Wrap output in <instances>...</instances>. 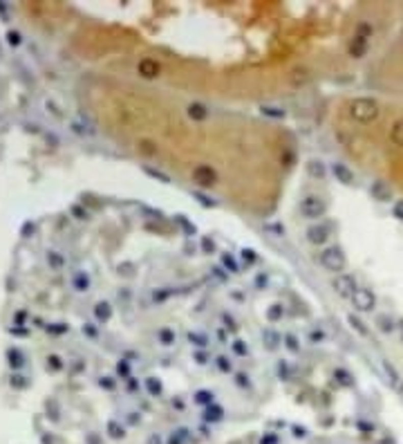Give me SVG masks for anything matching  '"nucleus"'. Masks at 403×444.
Returning a JSON list of instances; mask_svg holds the SVG:
<instances>
[{
    "instance_id": "43",
    "label": "nucleus",
    "mask_w": 403,
    "mask_h": 444,
    "mask_svg": "<svg viewBox=\"0 0 403 444\" xmlns=\"http://www.w3.org/2000/svg\"><path fill=\"white\" fill-rule=\"evenodd\" d=\"M392 213H394V218H396V220H401V222H403V200L394 202V206H392Z\"/></svg>"
},
{
    "instance_id": "45",
    "label": "nucleus",
    "mask_w": 403,
    "mask_h": 444,
    "mask_svg": "<svg viewBox=\"0 0 403 444\" xmlns=\"http://www.w3.org/2000/svg\"><path fill=\"white\" fill-rule=\"evenodd\" d=\"M177 220H179V224H181V227L186 229V233H189V236H193V233H195V227H193V224H191L189 220H186V218H177Z\"/></svg>"
},
{
    "instance_id": "14",
    "label": "nucleus",
    "mask_w": 403,
    "mask_h": 444,
    "mask_svg": "<svg viewBox=\"0 0 403 444\" xmlns=\"http://www.w3.org/2000/svg\"><path fill=\"white\" fill-rule=\"evenodd\" d=\"M139 72H141V74H144L146 79H150V76H155L157 72H159V65H157V61L146 59V61H141V63H139Z\"/></svg>"
},
{
    "instance_id": "60",
    "label": "nucleus",
    "mask_w": 403,
    "mask_h": 444,
    "mask_svg": "<svg viewBox=\"0 0 403 444\" xmlns=\"http://www.w3.org/2000/svg\"><path fill=\"white\" fill-rule=\"evenodd\" d=\"M173 406H177V408H184V404H181V400H173Z\"/></svg>"
},
{
    "instance_id": "11",
    "label": "nucleus",
    "mask_w": 403,
    "mask_h": 444,
    "mask_svg": "<svg viewBox=\"0 0 403 444\" xmlns=\"http://www.w3.org/2000/svg\"><path fill=\"white\" fill-rule=\"evenodd\" d=\"M396 325H399V321H396L394 317H390V314H379V317H377V328L381 330V332H385V334L394 332Z\"/></svg>"
},
{
    "instance_id": "17",
    "label": "nucleus",
    "mask_w": 403,
    "mask_h": 444,
    "mask_svg": "<svg viewBox=\"0 0 403 444\" xmlns=\"http://www.w3.org/2000/svg\"><path fill=\"white\" fill-rule=\"evenodd\" d=\"M282 317H285V307H282L280 303H276V305H271L269 310H266V319H269L271 323L282 321Z\"/></svg>"
},
{
    "instance_id": "34",
    "label": "nucleus",
    "mask_w": 403,
    "mask_h": 444,
    "mask_svg": "<svg viewBox=\"0 0 403 444\" xmlns=\"http://www.w3.org/2000/svg\"><path fill=\"white\" fill-rule=\"evenodd\" d=\"M222 323H224L226 330H231V332H235L237 330V323H235V319L231 317V314H222Z\"/></svg>"
},
{
    "instance_id": "35",
    "label": "nucleus",
    "mask_w": 403,
    "mask_h": 444,
    "mask_svg": "<svg viewBox=\"0 0 403 444\" xmlns=\"http://www.w3.org/2000/svg\"><path fill=\"white\" fill-rule=\"evenodd\" d=\"M220 417H222V408L215 406V404H211V406H208V411H206V420H220Z\"/></svg>"
},
{
    "instance_id": "18",
    "label": "nucleus",
    "mask_w": 403,
    "mask_h": 444,
    "mask_svg": "<svg viewBox=\"0 0 403 444\" xmlns=\"http://www.w3.org/2000/svg\"><path fill=\"white\" fill-rule=\"evenodd\" d=\"M365 47H367V38L365 36H356L354 43L350 45V52L354 54V56H363V54H365Z\"/></svg>"
},
{
    "instance_id": "38",
    "label": "nucleus",
    "mask_w": 403,
    "mask_h": 444,
    "mask_svg": "<svg viewBox=\"0 0 403 444\" xmlns=\"http://www.w3.org/2000/svg\"><path fill=\"white\" fill-rule=\"evenodd\" d=\"M235 384L240 386V388H249V386H251V381H249V375L237 373V375H235Z\"/></svg>"
},
{
    "instance_id": "56",
    "label": "nucleus",
    "mask_w": 403,
    "mask_h": 444,
    "mask_svg": "<svg viewBox=\"0 0 403 444\" xmlns=\"http://www.w3.org/2000/svg\"><path fill=\"white\" fill-rule=\"evenodd\" d=\"M218 339H220V341H222V344H226V341H229V339H226V332H224V330H222V328H220V330H218Z\"/></svg>"
},
{
    "instance_id": "30",
    "label": "nucleus",
    "mask_w": 403,
    "mask_h": 444,
    "mask_svg": "<svg viewBox=\"0 0 403 444\" xmlns=\"http://www.w3.org/2000/svg\"><path fill=\"white\" fill-rule=\"evenodd\" d=\"M264 231L274 233V236H285V227L282 224H276V222H266L264 224Z\"/></svg>"
},
{
    "instance_id": "52",
    "label": "nucleus",
    "mask_w": 403,
    "mask_h": 444,
    "mask_svg": "<svg viewBox=\"0 0 403 444\" xmlns=\"http://www.w3.org/2000/svg\"><path fill=\"white\" fill-rule=\"evenodd\" d=\"M195 198H197V200H200V202H202V204H204V206H213V200H208V198H204V195H202V193H195Z\"/></svg>"
},
{
    "instance_id": "6",
    "label": "nucleus",
    "mask_w": 403,
    "mask_h": 444,
    "mask_svg": "<svg viewBox=\"0 0 403 444\" xmlns=\"http://www.w3.org/2000/svg\"><path fill=\"white\" fill-rule=\"evenodd\" d=\"M193 179L197 184H202V187H211V184H215V171L206 164H200L193 168Z\"/></svg>"
},
{
    "instance_id": "42",
    "label": "nucleus",
    "mask_w": 403,
    "mask_h": 444,
    "mask_svg": "<svg viewBox=\"0 0 403 444\" xmlns=\"http://www.w3.org/2000/svg\"><path fill=\"white\" fill-rule=\"evenodd\" d=\"M262 112H264L266 117H285V110H280V108H271V106L262 108Z\"/></svg>"
},
{
    "instance_id": "57",
    "label": "nucleus",
    "mask_w": 403,
    "mask_h": 444,
    "mask_svg": "<svg viewBox=\"0 0 403 444\" xmlns=\"http://www.w3.org/2000/svg\"><path fill=\"white\" fill-rule=\"evenodd\" d=\"M83 330H85V332H88L90 336H94V334H96V330L92 328V325H85V328H83Z\"/></svg>"
},
{
    "instance_id": "29",
    "label": "nucleus",
    "mask_w": 403,
    "mask_h": 444,
    "mask_svg": "<svg viewBox=\"0 0 403 444\" xmlns=\"http://www.w3.org/2000/svg\"><path fill=\"white\" fill-rule=\"evenodd\" d=\"M74 285H76V290H88L90 288V276H88V274H76V276H74Z\"/></svg>"
},
{
    "instance_id": "3",
    "label": "nucleus",
    "mask_w": 403,
    "mask_h": 444,
    "mask_svg": "<svg viewBox=\"0 0 403 444\" xmlns=\"http://www.w3.org/2000/svg\"><path fill=\"white\" fill-rule=\"evenodd\" d=\"M325 211H327V206L318 195H307V198H303V202H300V213H303L305 218H309V220L323 218Z\"/></svg>"
},
{
    "instance_id": "5",
    "label": "nucleus",
    "mask_w": 403,
    "mask_h": 444,
    "mask_svg": "<svg viewBox=\"0 0 403 444\" xmlns=\"http://www.w3.org/2000/svg\"><path fill=\"white\" fill-rule=\"evenodd\" d=\"M332 288H334V292H336L338 296H343V299H352V296H354V292L359 290V288H356V278L352 276V274H338V276H334Z\"/></svg>"
},
{
    "instance_id": "51",
    "label": "nucleus",
    "mask_w": 403,
    "mask_h": 444,
    "mask_svg": "<svg viewBox=\"0 0 403 444\" xmlns=\"http://www.w3.org/2000/svg\"><path fill=\"white\" fill-rule=\"evenodd\" d=\"M7 38H9V43H11V45H18V43H20V34H18V32H9V36H7Z\"/></svg>"
},
{
    "instance_id": "24",
    "label": "nucleus",
    "mask_w": 403,
    "mask_h": 444,
    "mask_svg": "<svg viewBox=\"0 0 403 444\" xmlns=\"http://www.w3.org/2000/svg\"><path fill=\"white\" fill-rule=\"evenodd\" d=\"M231 350H233L237 357H247V355H249V346L244 344L242 339H235L233 344H231Z\"/></svg>"
},
{
    "instance_id": "41",
    "label": "nucleus",
    "mask_w": 403,
    "mask_h": 444,
    "mask_svg": "<svg viewBox=\"0 0 403 444\" xmlns=\"http://www.w3.org/2000/svg\"><path fill=\"white\" fill-rule=\"evenodd\" d=\"M323 339H325V332H323V330H311V332H309V341H311V344H320Z\"/></svg>"
},
{
    "instance_id": "16",
    "label": "nucleus",
    "mask_w": 403,
    "mask_h": 444,
    "mask_svg": "<svg viewBox=\"0 0 403 444\" xmlns=\"http://www.w3.org/2000/svg\"><path fill=\"white\" fill-rule=\"evenodd\" d=\"M189 117H191V119L202 121V119H206V117H208V110L204 108L202 103H191L189 106Z\"/></svg>"
},
{
    "instance_id": "22",
    "label": "nucleus",
    "mask_w": 403,
    "mask_h": 444,
    "mask_svg": "<svg viewBox=\"0 0 403 444\" xmlns=\"http://www.w3.org/2000/svg\"><path fill=\"white\" fill-rule=\"evenodd\" d=\"M347 323H350L352 328H354V330H356V332H359L361 336H367V328H365V323H363L359 317H354V314H350V317H347Z\"/></svg>"
},
{
    "instance_id": "46",
    "label": "nucleus",
    "mask_w": 403,
    "mask_h": 444,
    "mask_svg": "<svg viewBox=\"0 0 403 444\" xmlns=\"http://www.w3.org/2000/svg\"><path fill=\"white\" fill-rule=\"evenodd\" d=\"M146 173H148V175H152V177H157V179H162V182H170V177H168V175H164V173H159V171L146 168Z\"/></svg>"
},
{
    "instance_id": "12",
    "label": "nucleus",
    "mask_w": 403,
    "mask_h": 444,
    "mask_svg": "<svg viewBox=\"0 0 403 444\" xmlns=\"http://www.w3.org/2000/svg\"><path fill=\"white\" fill-rule=\"evenodd\" d=\"M262 341L266 344V348H269V350H276V348L282 344V334L276 332L274 328H264V330H262Z\"/></svg>"
},
{
    "instance_id": "1",
    "label": "nucleus",
    "mask_w": 403,
    "mask_h": 444,
    "mask_svg": "<svg viewBox=\"0 0 403 444\" xmlns=\"http://www.w3.org/2000/svg\"><path fill=\"white\" fill-rule=\"evenodd\" d=\"M381 110H379V103L374 99L367 97H359L354 101H350V117L359 123H372L379 119Z\"/></svg>"
},
{
    "instance_id": "20",
    "label": "nucleus",
    "mask_w": 403,
    "mask_h": 444,
    "mask_svg": "<svg viewBox=\"0 0 403 444\" xmlns=\"http://www.w3.org/2000/svg\"><path fill=\"white\" fill-rule=\"evenodd\" d=\"M334 379H338L340 386H352V384H354V377H352L345 368H336V370H334Z\"/></svg>"
},
{
    "instance_id": "4",
    "label": "nucleus",
    "mask_w": 403,
    "mask_h": 444,
    "mask_svg": "<svg viewBox=\"0 0 403 444\" xmlns=\"http://www.w3.org/2000/svg\"><path fill=\"white\" fill-rule=\"evenodd\" d=\"M352 305H354V310H359V312H372L374 307H377V296H374L372 290L359 288L354 292V296H352Z\"/></svg>"
},
{
    "instance_id": "47",
    "label": "nucleus",
    "mask_w": 403,
    "mask_h": 444,
    "mask_svg": "<svg viewBox=\"0 0 403 444\" xmlns=\"http://www.w3.org/2000/svg\"><path fill=\"white\" fill-rule=\"evenodd\" d=\"M9 363H11V366H20V363H22V359H20V355L16 350L9 352Z\"/></svg>"
},
{
    "instance_id": "15",
    "label": "nucleus",
    "mask_w": 403,
    "mask_h": 444,
    "mask_svg": "<svg viewBox=\"0 0 403 444\" xmlns=\"http://www.w3.org/2000/svg\"><path fill=\"white\" fill-rule=\"evenodd\" d=\"M94 317L99 319L101 323L110 321V317H112V307H110V303H96V307H94Z\"/></svg>"
},
{
    "instance_id": "36",
    "label": "nucleus",
    "mask_w": 403,
    "mask_h": 444,
    "mask_svg": "<svg viewBox=\"0 0 403 444\" xmlns=\"http://www.w3.org/2000/svg\"><path fill=\"white\" fill-rule=\"evenodd\" d=\"M309 173H311V175L323 177V175H325V166H323L320 162H311V164H309Z\"/></svg>"
},
{
    "instance_id": "19",
    "label": "nucleus",
    "mask_w": 403,
    "mask_h": 444,
    "mask_svg": "<svg viewBox=\"0 0 403 444\" xmlns=\"http://www.w3.org/2000/svg\"><path fill=\"white\" fill-rule=\"evenodd\" d=\"M215 366H218V370H220V373H224V375L233 373V361H231V359L226 357V355L215 357Z\"/></svg>"
},
{
    "instance_id": "23",
    "label": "nucleus",
    "mask_w": 403,
    "mask_h": 444,
    "mask_svg": "<svg viewBox=\"0 0 403 444\" xmlns=\"http://www.w3.org/2000/svg\"><path fill=\"white\" fill-rule=\"evenodd\" d=\"M157 339H159L164 346H173L175 344V332L170 328H162L159 332H157Z\"/></svg>"
},
{
    "instance_id": "26",
    "label": "nucleus",
    "mask_w": 403,
    "mask_h": 444,
    "mask_svg": "<svg viewBox=\"0 0 403 444\" xmlns=\"http://www.w3.org/2000/svg\"><path fill=\"white\" fill-rule=\"evenodd\" d=\"M213 397H215V395H213L211 390H200V393L195 395V402H197V404H208V406H211V404H213Z\"/></svg>"
},
{
    "instance_id": "37",
    "label": "nucleus",
    "mask_w": 403,
    "mask_h": 444,
    "mask_svg": "<svg viewBox=\"0 0 403 444\" xmlns=\"http://www.w3.org/2000/svg\"><path fill=\"white\" fill-rule=\"evenodd\" d=\"M266 285H269V276H266L264 272H260L258 276H255V288H258V290H264Z\"/></svg>"
},
{
    "instance_id": "58",
    "label": "nucleus",
    "mask_w": 403,
    "mask_h": 444,
    "mask_svg": "<svg viewBox=\"0 0 403 444\" xmlns=\"http://www.w3.org/2000/svg\"><path fill=\"white\" fill-rule=\"evenodd\" d=\"M396 330H399V336H401V341H403V319L399 321V325H396Z\"/></svg>"
},
{
    "instance_id": "13",
    "label": "nucleus",
    "mask_w": 403,
    "mask_h": 444,
    "mask_svg": "<svg viewBox=\"0 0 403 444\" xmlns=\"http://www.w3.org/2000/svg\"><path fill=\"white\" fill-rule=\"evenodd\" d=\"M390 139H392L394 146L403 148V119H396L392 123V128H390Z\"/></svg>"
},
{
    "instance_id": "50",
    "label": "nucleus",
    "mask_w": 403,
    "mask_h": 444,
    "mask_svg": "<svg viewBox=\"0 0 403 444\" xmlns=\"http://www.w3.org/2000/svg\"><path fill=\"white\" fill-rule=\"evenodd\" d=\"M49 260H52V265H56V267H61V265H63V258H61L59 254H54V251H52V254H49Z\"/></svg>"
},
{
    "instance_id": "40",
    "label": "nucleus",
    "mask_w": 403,
    "mask_h": 444,
    "mask_svg": "<svg viewBox=\"0 0 403 444\" xmlns=\"http://www.w3.org/2000/svg\"><path fill=\"white\" fill-rule=\"evenodd\" d=\"M278 375H280L282 379H289L291 370H289V363H287V361H280V363H278Z\"/></svg>"
},
{
    "instance_id": "28",
    "label": "nucleus",
    "mask_w": 403,
    "mask_h": 444,
    "mask_svg": "<svg viewBox=\"0 0 403 444\" xmlns=\"http://www.w3.org/2000/svg\"><path fill=\"white\" fill-rule=\"evenodd\" d=\"M282 341H285V346H287L291 352H298V350H300V344H298V339H296L293 334H285V336H282Z\"/></svg>"
},
{
    "instance_id": "27",
    "label": "nucleus",
    "mask_w": 403,
    "mask_h": 444,
    "mask_svg": "<svg viewBox=\"0 0 403 444\" xmlns=\"http://www.w3.org/2000/svg\"><path fill=\"white\" fill-rule=\"evenodd\" d=\"M222 265H224L226 269H229V272H233V274L237 272V263H235V258L231 256L229 251H226V254H222Z\"/></svg>"
},
{
    "instance_id": "8",
    "label": "nucleus",
    "mask_w": 403,
    "mask_h": 444,
    "mask_svg": "<svg viewBox=\"0 0 403 444\" xmlns=\"http://www.w3.org/2000/svg\"><path fill=\"white\" fill-rule=\"evenodd\" d=\"M329 238V227L327 224H314L307 229V240L311 245H325Z\"/></svg>"
},
{
    "instance_id": "55",
    "label": "nucleus",
    "mask_w": 403,
    "mask_h": 444,
    "mask_svg": "<svg viewBox=\"0 0 403 444\" xmlns=\"http://www.w3.org/2000/svg\"><path fill=\"white\" fill-rule=\"evenodd\" d=\"M213 274H215V276H218L220 280H226V274H224V272H222V269H220V267H215V269H213Z\"/></svg>"
},
{
    "instance_id": "44",
    "label": "nucleus",
    "mask_w": 403,
    "mask_h": 444,
    "mask_svg": "<svg viewBox=\"0 0 403 444\" xmlns=\"http://www.w3.org/2000/svg\"><path fill=\"white\" fill-rule=\"evenodd\" d=\"M193 357H195V361L200 363V366H204V363H208V361H211V359H208V355H206V352H204V350H197Z\"/></svg>"
},
{
    "instance_id": "49",
    "label": "nucleus",
    "mask_w": 403,
    "mask_h": 444,
    "mask_svg": "<svg viewBox=\"0 0 403 444\" xmlns=\"http://www.w3.org/2000/svg\"><path fill=\"white\" fill-rule=\"evenodd\" d=\"M101 386H103V388H108V390H112L115 388V379L112 377H101V381H99Z\"/></svg>"
},
{
    "instance_id": "21",
    "label": "nucleus",
    "mask_w": 403,
    "mask_h": 444,
    "mask_svg": "<svg viewBox=\"0 0 403 444\" xmlns=\"http://www.w3.org/2000/svg\"><path fill=\"white\" fill-rule=\"evenodd\" d=\"M186 339H189L191 344H195L197 348H202V350L204 348H208V336L202 334V332H189L186 334Z\"/></svg>"
},
{
    "instance_id": "2",
    "label": "nucleus",
    "mask_w": 403,
    "mask_h": 444,
    "mask_svg": "<svg viewBox=\"0 0 403 444\" xmlns=\"http://www.w3.org/2000/svg\"><path fill=\"white\" fill-rule=\"evenodd\" d=\"M320 265L325 267L327 272H334L338 276V274H343V269L347 267V258H345L340 247H327V249L320 251Z\"/></svg>"
},
{
    "instance_id": "25",
    "label": "nucleus",
    "mask_w": 403,
    "mask_h": 444,
    "mask_svg": "<svg viewBox=\"0 0 403 444\" xmlns=\"http://www.w3.org/2000/svg\"><path fill=\"white\" fill-rule=\"evenodd\" d=\"M146 388L150 390V395H159L162 393V381L157 377H146Z\"/></svg>"
},
{
    "instance_id": "54",
    "label": "nucleus",
    "mask_w": 403,
    "mask_h": 444,
    "mask_svg": "<svg viewBox=\"0 0 403 444\" xmlns=\"http://www.w3.org/2000/svg\"><path fill=\"white\" fill-rule=\"evenodd\" d=\"M49 361H52V363H49V366H52L54 370H59L61 366H63V363H61V359H59V357H49Z\"/></svg>"
},
{
    "instance_id": "39",
    "label": "nucleus",
    "mask_w": 403,
    "mask_h": 444,
    "mask_svg": "<svg viewBox=\"0 0 403 444\" xmlns=\"http://www.w3.org/2000/svg\"><path fill=\"white\" fill-rule=\"evenodd\" d=\"M202 249L206 251V254H213V251H215V243L208 238V236H204V238H202Z\"/></svg>"
},
{
    "instance_id": "59",
    "label": "nucleus",
    "mask_w": 403,
    "mask_h": 444,
    "mask_svg": "<svg viewBox=\"0 0 403 444\" xmlns=\"http://www.w3.org/2000/svg\"><path fill=\"white\" fill-rule=\"evenodd\" d=\"M184 249H186V251H195V245H191V243H186V245H184Z\"/></svg>"
},
{
    "instance_id": "31",
    "label": "nucleus",
    "mask_w": 403,
    "mask_h": 444,
    "mask_svg": "<svg viewBox=\"0 0 403 444\" xmlns=\"http://www.w3.org/2000/svg\"><path fill=\"white\" fill-rule=\"evenodd\" d=\"M117 373H119V377H130V363L126 361V359H121V361L117 363Z\"/></svg>"
},
{
    "instance_id": "53",
    "label": "nucleus",
    "mask_w": 403,
    "mask_h": 444,
    "mask_svg": "<svg viewBox=\"0 0 403 444\" xmlns=\"http://www.w3.org/2000/svg\"><path fill=\"white\" fill-rule=\"evenodd\" d=\"M72 213H74V216H76V218H81V220H83V218H88V211H83V209H78V206H74V209H72Z\"/></svg>"
},
{
    "instance_id": "7",
    "label": "nucleus",
    "mask_w": 403,
    "mask_h": 444,
    "mask_svg": "<svg viewBox=\"0 0 403 444\" xmlns=\"http://www.w3.org/2000/svg\"><path fill=\"white\" fill-rule=\"evenodd\" d=\"M370 193H372V198L379 200V202H390V200L394 198L392 187H390L388 182H383V179H379V182L372 184V187H370Z\"/></svg>"
},
{
    "instance_id": "32",
    "label": "nucleus",
    "mask_w": 403,
    "mask_h": 444,
    "mask_svg": "<svg viewBox=\"0 0 403 444\" xmlns=\"http://www.w3.org/2000/svg\"><path fill=\"white\" fill-rule=\"evenodd\" d=\"M170 294H173V292H170V288H162L159 292L155 290V294H152V301H155V303H162V301H166Z\"/></svg>"
},
{
    "instance_id": "9",
    "label": "nucleus",
    "mask_w": 403,
    "mask_h": 444,
    "mask_svg": "<svg viewBox=\"0 0 403 444\" xmlns=\"http://www.w3.org/2000/svg\"><path fill=\"white\" fill-rule=\"evenodd\" d=\"M383 370H385V375H388V381L392 384V388L403 393V379H401V375L396 373V368L390 361H383Z\"/></svg>"
},
{
    "instance_id": "48",
    "label": "nucleus",
    "mask_w": 403,
    "mask_h": 444,
    "mask_svg": "<svg viewBox=\"0 0 403 444\" xmlns=\"http://www.w3.org/2000/svg\"><path fill=\"white\" fill-rule=\"evenodd\" d=\"M108 429H110V435H112V437L123 435V429H119V426H117L115 422H110V424H108Z\"/></svg>"
},
{
    "instance_id": "10",
    "label": "nucleus",
    "mask_w": 403,
    "mask_h": 444,
    "mask_svg": "<svg viewBox=\"0 0 403 444\" xmlns=\"http://www.w3.org/2000/svg\"><path fill=\"white\" fill-rule=\"evenodd\" d=\"M332 173H334V177H336V182H343V184H354V179H356L354 173H352L345 164H334Z\"/></svg>"
},
{
    "instance_id": "33",
    "label": "nucleus",
    "mask_w": 403,
    "mask_h": 444,
    "mask_svg": "<svg viewBox=\"0 0 403 444\" xmlns=\"http://www.w3.org/2000/svg\"><path fill=\"white\" fill-rule=\"evenodd\" d=\"M242 263L247 267H251L253 263H255V251L253 249H242Z\"/></svg>"
}]
</instances>
